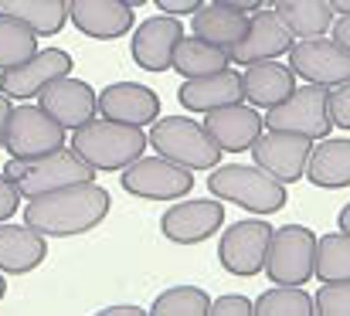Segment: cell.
I'll list each match as a JSON object with an SVG mask.
<instances>
[{
	"mask_svg": "<svg viewBox=\"0 0 350 316\" xmlns=\"http://www.w3.org/2000/svg\"><path fill=\"white\" fill-rule=\"evenodd\" d=\"M330 31H334V41H337V44H344V48L350 51V14H340V17L334 21V27H330Z\"/></svg>",
	"mask_w": 350,
	"mask_h": 316,
	"instance_id": "39",
	"label": "cell"
},
{
	"mask_svg": "<svg viewBox=\"0 0 350 316\" xmlns=\"http://www.w3.org/2000/svg\"><path fill=\"white\" fill-rule=\"evenodd\" d=\"M313 296L303 293V286H275L265 289L255 300V316H313Z\"/></svg>",
	"mask_w": 350,
	"mask_h": 316,
	"instance_id": "31",
	"label": "cell"
},
{
	"mask_svg": "<svg viewBox=\"0 0 350 316\" xmlns=\"http://www.w3.org/2000/svg\"><path fill=\"white\" fill-rule=\"evenodd\" d=\"M313 276L320 282H344L350 279V235L347 231H330L317 238V269Z\"/></svg>",
	"mask_w": 350,
	"mask_h": 316,
	"instance_id": "29",
	"label": "cell"
},
{
	"mask_svg": "<svg viewBox=\"0 0 350 316\" xmlns=\"http://www.w3.org/2000/svg\"><path fill=\"white\" fill-rule=\"evenodd\" d=\"M48 259V235L24 224L0 221V272L3 276H24L38 269Z\"/></svg>",
	"mask_w": 350,
	"mask_h": 316,
	"instance_id": "22",
	"label": "cell"
},
{
	"mask_svg": "<svg viewBox=\"0 0 350 316\" xmlns=\"http://www.w3.org/2000/svg\"><path fill=\"white\" fill-rule=\"evenodd\" d=\"M330 119H334V126L350 129V79L330 89Z\"/></svg>",
	"mask_w": 350,
	"mask_h": 316,
	"instance_id": "34",
	"label": "cell"
},
{
	"mask_svg": "<svg viewBox=\"0 0 350 316\" xmlns=\"http://www.w3.org/2000/svg\"><path fill=\"white\" fill-rule=\"evenodd\" d=\"M310 153H313V140L286 129H265L252 146L255 163L282 184H296L299 177H306Z\"/></svg>",
	"mask_w": 350,
	"mask_h": 316,
	"instance_id": "11",
	"label": "cell"
},
{
	"mask_svg": "<svg viewBox=\"0 0 350 316\" xmlns=\"http://www.w3.org/2000/svg\"><path fill=\"white\" fill-rule=\"evenodd\" d=\"M109 205L113 198L106 187H99L96 181H82V184H68V187L27 198L24 221L48 238H72V235H85L99 228L103 218L109 214Z\"/></svg>",
	"mask_w": 350,
	"mask_h": 316,
	"instance_id": "1",
	"label": "cell"
},
{
	"mask_svg": "<svg viewBox=\"0 0 350 316\" xmlns=\"http://www.w3.org/2000/svg\"><path fill=\"white\" fill-rule=\"evenodd\" d=\"M334 14H350V0H330Z\"/></svg>",
	"mask_w": 350,
	"mask_h": 316,
	"instance_id": "43",
	"label": "cell"
},
{
	"mask_svg": "<svg viewBox=\"0 0 350 316\" xmlns=\"http://www.w3.org/2000/svg\"><path fill=\"white\" fill-rule=\"evenodd\" d=\"M62 75H72V55L62 48H38V55H31L24 65L0 72V92L14 103H27Z\"/></svg>",
	"mask_w": 350,
	"mask_h": 316,
	"instance_id": "13",
	"label": "cell"
},
{
	"mask_svg": "<svg viewBox=\"0 0 350 316\" xmlns=\"http://www.w3.org/2000/svg\"><path fill=\"white\" fill-rule=\"evenodd\" d=\"M245 27H248V14L234 10L228 3H215L211 0L208 7L201 3L191 14V31L208 38V41H215V44H221V48H228V51L245 38Z\"/></svg>",
	"mask_w": 350,
	"mask_h": 316,
	"instance_id": "25",
	"label": "cell"
},
{
	"mask_svg": "<svg viewBox=\"0 0 350 316\" xmlns=\"http://www.w3.org/2000/svg\"><path fill=\"white\" fill-rule=\"evenodd\" d=\"M269 241H272L269 221H262V218L234 221L232 228H225V235L218 241V262H221L225 272H232L238 279H252V276L265 272Z\"/></svg>",
	"mask_w": 350,
	"mask_h": 316,
	"instance_id": "9",
	"label": "cell"
},
{
	"mask_svg": "<svg viewBox=\"0 0 350 316\" xmlns=\"http://www.w3.org/2000/svg\"><path fill=\"white\" fill-rule=\"evenodd\" d=\"M163 14H177V17H184V14H194L204 0H153Z\"/></svg>",
	"mask_w": 350,
	"mask_h": 316,
	"instance_id": "37",
	"label": "cell"
},
{
	"mask_svg": "<svg viewBox=\"0 0 350 316\" xmlns=\"http://www.w3.org/2000/svg\"><path fill=\"white\" fill-rule=\"evenodd\" d=\"M31 55H38V34L10 17H0V72L24 65Z\"/></svg>",
	"mask_w": 350,
	"mask_h": 316,
	"instance_id": "32",
	"label": "cell"
},
{
	"mask_svg": "<svg viewBox=\"0 0 350 316\" xmlns=\"http://www.w3.org/2000/svg\"><path fill=\"white\" fill-rule=\"evenodd\" d=\"M122 3H129V7H133V10H136V7H143V3H146V0H122Z\"/></svg>",
	"mask_w": 350,
	"mask_h": 316,
	"instance_id": "45",
	"label": "cell"
},
{
	"mask_svg": "<svg viewBox=\"0 0 350 316\" xmlns=\"http://www.w3.org/2000/svg\"><path fill=\"white\" fill-rule=\"evenodd\" d=\"M265 129H286L299 133L306 140H327L334 129L330 119V89L303 82L289 92V99L265 109Z\"/></svg>",
	"mask_w": 350,
	"mask_h": 316,
	"instance_id": "6",
	"label": "cell"
},
{
	"mask_svg": "<svg viewBox=\"0 0 350 316\" xmlns=\"http://www.w3.org/2000/svg\"><path fill=\"white\" fill-rule=\"evenodd\" d=\"M65 146V126L51 119L41 105H17L7 129V153L10 157H44Z\"/></svg>",
	"mask_w": 350,
	"mask_h": 316,
	"instance_id": "12",
	"label": "cell"
},
{
	"mask_svg": "<svg viewBox=\"0 0 350 316\" xmlns=\"http://www.w3.org/2000/svg\"><path fill=\"white\" fill-rule=\"evenodd\" d=\"M241 85H245V103L255 109H272L282 99H289V92L296 89V72L289 65H279L275 58L269 62H255L241 72Z\"/></svg>",
	"mask_w": 350,
	"mask_h": 316,
	"instance_id": "23",
	"label": "cell"
},
{
	"mask_svg": "<svg viewBox=\"0 0 350 316\" xmlns=\"http://www.w3.org/2000/svg\"><path fill=\"white\" fill-rule=\"evenodd\" d=\"M252 313H255V303L238 296V293L211 300V316H252Z\"/></svg>",
	"mask_w": 350,
	"mask_h": 316,
	"instance_id": "35",
	"label": "cell"
},
{
	"mask_svg": "<svg viewBox=\"0 0 350 316\" xmlns=\"http://www.w3.org/2000/svg\"><path fill=\"white\" fill-rule=\"evenodd\" d=\"M122 191L146 198V201H177L187 198L194 187V174L167 157H139L136 163H129L122 170Z\"/></svg>",
	"mask_w": 350,
	"mask_h": 316,
	"instance_id": "8",
	"label": "cell"
},
{
	"mask_svg": "<svg viewBox=\"0 0 350 316\" xmlns=\"http://www.w3.org/2000/svg\"><path fill=\"white\" fill-rule=\"evenodd\" d=\"M99 112L116 122L150 126L153 119H160V99L139 82H113L99 92Z\"/></svg>",
	"mask_w": 350,
	"mask_h": 316,
	"instance_id": "20",
	"label": "cell"
},
{
	"mask_svg": "<svg viewBox=\"0 0 350 316\" xmlns=\"http://www.w3.org/2000/svg\"><path fill=\"white\" fill-rule=\"evenodd\" d=\"M21 191L14 187V181L0 170V221H7L10 214H17V208H21Z\"/></svg>",
	"mask_w": 350,
	"mask_h": 316,
	"instance_id": "36",
	"label": "cell"
},
{
	"mask_svg": "<svg viewBox=\"0 0 350 316\" xmlns=\"http://www.w3.org/2000/svg\"><path fill=\"white\" fill-rule=\"evenodd\" d=\"M153 316H211V296L198 286H174L150 306Z\"/></svg>",
	"mask_w": 350,
	"mask_h": 316,
	"instance_id": "30",
	"label": "cell"
},
{
	"mask_svg": "<svg viewBox=\"0 0 350 316\" xmlns=\"http://www.w3.org/2000/svg\"><path fill=\"white\" fill-rule=\"evenodd\" d=\"M232 65V51L201 38V34H184L177 51H174V72L180 79H201V75H215L221 68Z\"/></svg>",
	"mask_w": 350,
	"mask_h": 316,
	"instance_id": "26",
	"label": "cell"
},
{
	"mask_svg": "<svg viewBox=\"0 0 350 316\" xmlns=\"http://www.w3.org/2000/svg\"><path fill=\"white\" fill-rule=\"evenodd\" d=\"M293 48V31L282 24V17L272 10H255L248 17L245 38L232 48V65H255V62H269L279 55H289Z\"/></svg>",
	"mask_w": 350,
	"mask_h": 316,
	"instance_id": "16",
	"label": "cell"
},
{
	"mask_svg": "<svg viewBox=\"0 0 350 316\" xmlns=\"http://www.w3.org/2000/svg\"><path fill=\"white\" fill-rule=\"evenodd\" d=\"M204 129L221 146V153H245L265 133V116H258L255 105H248L241 99V103L211 109L208 119H204Z\"/></svg>",
	"mask_w": 350,
	"mask_h": 316,
	"instance_id": "18",
	"label": "cell"
},
{
	"mask_svg": "<svg viewBox=\"0 0 350 316\" xmlns=\"http://www.w3.org/2000/svg\"><path fill=\"white\" fill-rule=\"evenodd\" d=\"M306 181L327 191L350 187V140L347 136H327L313 146L306 163Z\"/></svg>",
	"mask_w": 350,
	"mask_h": 316,
	"instance_id": "24",
	"label": "cell"
},
{
	"mask_svg": "<svg viewBox=\"0 0 350 316\" xmlns=\"http://www.w3.org/2000/svg\"><path fill=\"white\" fill-rule=\"evenodd\" d=\"M272 7L293 31V38H320L334 27L330 0H275Z\"/></svg>",
	"mask_w": 350,
	"mask_h": 316,
	"instance_id": "28",
	"label": "cell"
},
{
	"mask_svg": "<svg viewBox=\"0 0 350 316\" xmlns=\"http://www.w3.org/2000/svg\"><path fill=\"white\" fill-rule=\"evenodd\" d=\"M184 38V24L177 14H157L146 17L136 31H133V62L143 72H167L174 68V51Z\"/></svg>",
	"mask_w": 350,
	"mask_h": 316,
	"instance_id": "15",
	"label": "cell"
},
{
	"mask_svg": "<svg viewBox=\"0 0 350 316\" xmlns=\"http://www.w3.org/2000/svg\"><path fill=\"white\" fill-rule=\"evenodd\" d=\"M313 306L320 316H350V279L344 282H323L313 296Z\"/></svg>",
	"mask_w": 350,
	"mask_h": 316,
	"instance_id": "33",
	"label": "cell"
},
{
	"mask_svg": "<svg viewBox=\"0 0 350 316\" xmlns=\"http://www.w3.org/2000/svg\"><path fill=\"white\" fill-rule=\"evenodd\" d=\"M7 296V279H3V272H0V300Z\"/></svg>",
	"mask_w": 350,
	"mask_h": 316,
	"instance_id": "44",
	"label": "cell"
},
{
	"mask_svg": "<svg viewBox=\"0 0 350 316\" xmlns=\"http://www.w3.org/2000/svg\"><path fill=\"white\" fill-rule=\"evenodd\" d=\"M289 68L296 79L313 85H340L350 79V51L334 38H299V44L289 48Z\"/></svg>",
	"mask_w": 350,
	"mask_h": 316,
	"instance_id": "10",
	"label": "cell"
},
{
	"mask_svg": "<svg viewBox=\"0 0 350 316\" xmlns=\"http://www.w3.org/2000/svg\"><path fill=\"white\" fill-rule=\"evenodd\" d=\"M337 228H340V231H347L350 235V205L344 211H340V214H337Z\"/></svg>",
	"mask_w": 350,
	"mask_h": 316,
	"instance_id": "42",
	"label": "cell"
},
{
	"mask_svg": "<svg viewBox=\"0 0 350 316\" xmlns=\"http://www.w3.org/2000/svg\"><path fill=\"white\" fill-rule=\"evenodd\" d=\"M265 3H275V0H265Z\"/></svg>",
	"mask_w": 350,
	"mask_h": 316,
	"instance_id": "46",
	"label": "cell"
},
{
	"mask_svg": "<svg viewBox=\"0 0 350 316\" xmlns=\"http://www.w3.org/2000/svg\"><path fill=\"white\" fill-rule=\"evenodd\" d=\"M215 3H228L234 10H245V14H248V10H258L265 0H215Z\"/></svg>",
	"mask_w": 350,
	"mask_h": 316,
	"instance_id": "40",
	"label": "cell"
},
{
	"mask_svg": "<svg viewBox=\"0 0 350 316\" xmlns=\"http://www.w3.org/2000/svg\"><path fill=\"white\" fill-rule=\"evenodd\" d=\"M208 191L228 205H238L255 214H275L286 208V184L265 174L258 163H218L208 177Z\"/></svg>",
	"mask_w": 350,
	"mask_h": 316,
	"instance_id": "4",
	"label": "cell"
},
{
	"mask_svg": "<svg viewBox=\"0 0 350 316\" xmlns=\"http://www.w3.org/2000/svg\"><path fill=\"white\" fill-rule=\"evenodd\" d=\"M317 269V235L303 224H286L272 231L265 276L275 286H303Z\"/></svg>",
	"mask_w": 350,
	"mask_h": 316,
	"instance_id": "7",
	"label": "cell"
},
{
	"mask_svg": "<svg viewBox=\"0 0 350 316\" xmlns=\"http://www.w3.org/2000/svg\"><path fill=\"white\" fill-rule=\"evenodd\" d=\"M225 224V205L218 201H180L170 205L160 218V231L167 241L174 245H201L208 238L218 235V228Z\"/></svg>",
	"mask_w": 350,
	"mask_h": 316,
	"instance_id": "14",
	"label": "cell"
},
{
	"mask_svg": "<svg viewBox=\"0 0 350 316\" xmlns=\"http://www.w3.org/2000/svg\"><path fill=\"white\" fill-rule=\"evenodd\" d=\"M38 105H41L51 119H58L65 129H79V126H85L89 119H96L99 96H96V89H92L85 79L62 75V79H55L51 85H44V89L38 92Z\"/></svg>",
	"mask_w": 350,
	"mask_h": 316,
	"instance_id": "17",
	"label": "cell"
},
{
	"mask_svg": "<svg viewBox=\"0 0 350 316\" xmlns=\"http://www.w3.org/2000/svg\"><path fill=\"white\" fill-rule=\"evenodd\" d=\"M0 17L31 27L38 38H55L68 21V0H0Z\"/></svg>",
	"mask_w": 350,
	"mask_h": 316,
	"instance_id": "27",
	"label": "cell"
},
{
	"mask_svg": "<svg viewBox=\"0 0 350 316\" xmlns=\"http://www.w3.org/2000/svg\"><path fill=\"white\" fill-rule=\"evenodd\" d=\"M103 316H143L139 306H106V310H99Z\"/></svg>",
	"mask_w": 350,
	"mask_h": 316,
	"instance_id": "41",
	"label": "cell"
},
{
	"mask_svg": "<svg viewBox=\"0 0 350 316\" xmlns=\"http://www.w3.org/2000/svg\"><path fill=\"white\" fill-rule=\"evenodd\" d=\"M150 146L187 167V170H215L221 163V146L208 136V129L187 116H163V119H153L150 122Z\"/></svg>",
	"mask_w": 350,
	"mask_h": 316,
	"instance_id": "5",
	"label": "cell"
},
{
	"mask_svg": "<svg viewBox=\"0 0 350 316\" xmlns=\"http://www.w3.org/2000/svg\"><path fill=\"white\" fill-rule=\"evenodd\" d=\"M68 21L96 41H116L133 31V7L122 0H68Z\"/></svg>",
	"mask_w": 350,
	"mask_h": 316,
	"instance_id": "19",
	"label": "cell"
},
{
	"mask_svg": "<svg viewBox=\"0 0 350 316\" xmlns=\"http://www.w3.org/2000/svg\"><path fill=\"white\" fill-rule=\"evenodd\" d=\"M245 99V85H241V72L221 68L215 75H201V79H184V85L177 89V103L191 112H211L221 105H232Z\"/></svg>",
	"mask_w": 350,
	"mask_h": 316,
	"instance_id": "21",
	"label": "cell"
},
{
	"mask_svg": "<svg viewBox=\"0 0 350 316\" xmlns=\"http://www.w3.org/2000/svg\"><path fill=\"white\" fill-rule=\"evenodd\" d=\"M150 146V136L143 133V126H129L116 119H89L85 126L75 129L72 136V150L96 170H126L129 163H136L143 157V150Z\"/></svg>",
	"mask_w": 350,
	"mask_h": 316,
	"instance_id": "2",
	"label": "cell"
},
{
	"mask_svg": "<svg viewBox=\"0 0 350 316\" xmlns=\"http://www.w3.org/2000/svg\"><path fill=\"white\" fill-rule=\"evenodd\" d=\"M14 99H7L3 92H0V150L7 146V129H10V116H14Z\"/></svg>",
	"mask_w": 350,
	"mask_h": 316,
	"instance_id": "38",
	"label": "cell"
},
{
	"mask_svg": "<svg viewBox=\"0 0 350 316\" xmlns=\"http://www.w3.org/2000/svg\"><path fill=\"white\" fill-rule=\"evenodd\" d=\"M3 174L14 181V187L24 198H38V194L68 187V184L92 181L96 167H89L72 146H62V150L44 153V157H10Z\"/></svg>",
	"mask_w": 350,
	"mask_h": 316,
	"instance_id": "3",
	"label": "cell"
}]
</instances>
